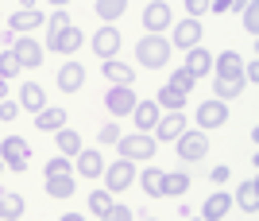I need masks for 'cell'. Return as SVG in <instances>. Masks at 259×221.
<instances>
[{"mask_svg": "<svg viewBox=\"0 0 259 221\" xmlns=\"http://www.w3.org/2000/svg\"><path fill=\"white\" fill-rule=\"evenodd\" d=\"M166 58H170V39H162V35H143L140 43H136V62H140V66L162 70Z\"/></svg>", "mask_w": 259, "mask_h": 221, "instance_id": "6da1fadb", "label": "cell"}, {"mask_svg": "<svg viewBox=\"0 0 259 221\" xmlns=\"http://www.w3.org/2000/svg\"><path fill=\"white\" fill-rule=\"evenodd\" d=\"M116 148H120V155L124 159H155V152H159V140H155L151 132H132V136H120L116 140Z\"/></svg>", "mask_w": 259, "mask_h": 221, "instance_id": "7a4b0ae2", "label": "cell"}, {"mask_svg": "<svg viewBox=\"0 0 259 221\" xmlns=\"http://www.w3.org/2000/svg\"><path fill=\"white\" fill-rule=\"evenodd\" d=\"M174 144H178V159H186V163H197V159H205V155H209V136H205V128H186Z\"/></svg>", "mask_w": 259, "mask_h": 221, "instance_id": "3957f363", "label": "cell"}, {"mask_svg": "<svg viewBox=\"0 0 259 221\" xmlns=\"http://www.w3.org/2000/svg\"><path fill=\"white\" fill-rule=\"evenodd\" d=\"M101 178H105V190H112V194L128 190L132 182H136V159H124V155H120L116 163H108L105 171H101Z\"/></svg>", "mask_w": 259, "mask_h": 221, "instance_id": "277c9868", "label": "cell"}, {"mask_svg": "<svg viewBox=\"0 0 259 221\" xmlns=\"http://www.w3.org/2000/svg\"><path fill=\"white\" fill-rule=\"evenodd\" d=\"M81 47H85V35H81L74 23H70V27H62V31L47 35L43 51H54V55H74V51H81Z\"/></svg>", "mask_w": 259, "mask_h": 221, "instance_id": "5b68a950", "label": "cell"}, {"mask_svg": "<svg viewBox=\"0 0 259 221\" xmlns=\"http://www.w3.org/2000/svg\"><path fill=\"white\" fill-rule=\"evenodd\" d=\"M0 159H4L8 171H27V163H31V148H27V140H20V136H8V140L0 144Z\"/></svg>", "mask_w": 259, "mask_h": 221, "instance_id": "8992f818", "label": "cell"}, {"mask_svg": "<svg viewBox=\"0 0 259 221\" xmlns=\"http://www.w3.org/2000/svg\"><path fill=\"white\" fill-rule=\"evenodd\" d=\"M8 51H12L16 58H20V66H27V70H31V66H43V55H47V51H43V43H35L31 35H16Z\"/></svg>", "mask_w": 259, "mask_h": 221, "instance_id": "52a82bcc", "label": "cell"}, {"mask_svg": "<svg viewBox=\"0 0 259 221\" xmlns=\"http://www.w3.org/2000/svg\"><path fill=\"white\" fill-rule=\"evenodd\" d=\"M170 23H174V16H170V4H166V0H151V4L143 8V27H147V35H162Z\"/></svg>", "mask_w": 259, "mask_h": 221, "instance_id": "ba28073f", "label": "cell"}, {"mask_svg": "<svg viewBox=\"0 0 259 221\" xmlns=\"http://www.w3.org/2000/svg\"><path fill=\"white\" fill-rule=\"evenodd\" d=\"M174 35H170V47H182V51H190V47L201 43V35H205V27H201V20H194V16H186L182 23H170Z\"/></svg>", "mask_w": 259, "mask_h": 221, "instance_id": "9c48e42d", "label": "cell"}, {"mask_svg": "<svg viewBox=\"0 0 259 221\" xmlns=\"http://www.w3.org/2000/svg\"><path fill=\"white\" fill-rule=\"evenodd\" d=\"M182 132H186V113H182V109L162 113L159 124H155V140H159V144H174Z\"/></svg>", "mask_w": 259, "mask_h": 221, "instance_id": "30bf717a", "label": "cell"}, {"mask_svg": "<svg viewBox=\"0 0 259 221\" xmlns=\"http://www.w3.org/2000/svg\"><path fill=\"white\" fill-rule=\"evenodd\" d=\"M120 31L112 27V23H105L101 31H93V39H89V47H93V55H101V58H116L120 55Z\"/></svg>", "mask_w": 259, "mask_h": 221, "instance_id": "8fae6325", "label": "cell"}, {"mask_svg": "<svg viewBox=\"0 0 259 221\" xmlns=\"http://www.w3.org/2000/svg\"><path fill=\"white\" fill-rule=\"evenodd\" d=\"M105 109L112 113V117H132V109H136V93H132V86H112L105 93Z\"/></svg>", "mask_w": 259, "mask_h": 221, "instance_id": "7c38bea8", "label": "cell"}, {"mask_svg": "<svg viewBox=\"0 0 259 221\" xmlns=\"http://www.w3.org/2000/svg\"><path fill=\"white\" fill-rule=\"evenodd\" d=\"M225 121H228V101H221V97L205 101L197 109V128H221Z\"/></svg>", "mask_w": 259, "mask_h": 221, "instance_id": "4fadbf2b", "label": "cell"}, {"mask_svg": "<svg viewBox=\"0 0 259 221\" xmlns=\"http://www.w3.org/2000/svg\"><path fill=\"white\" fill-rule=\"evenodd\" d=\"M47 23V16L39 8H20V12H12V20H8V31H16V35H27V31H35V27H43Z\"/></svg>", "mask_w": 259, "mask_h": 221, "instance_id": "5bb4252c", "label": "cell"}, {"mask_svg": "<svg viewBox=\"0 0 259 221\" xmlns=\"http://www.w3.org/2000/svg\"><path fill=\"white\" fill-rule=\"evenodd\" d=\"M159 117H162V109L155 105V97L136 101V109H132V121H136V128H140V132H151L155 124H159Z\"/></svg>", "mask_w": 259, "mask_h": 221, "instance_id": "9a60e30c", "label": "cell"}, {"mask_svg": "<svg viewBox=\"0 0 259 221\" xmlns=\"http://www.w3.org/2000/svg\"><path fill=\"white\" fill-rule=\"evenodd\" d=\"M81 86H85V66H81V62L70 58L66 66H58V89H62V93H77Z\"/></svg>", "mask_w": 259, "mask_h": 221, "instance_id": "2e32d148", "label": "cell"}, {"mask_svg": "<svg viewBox=\"0 0 259 221\" xmlns=\"http://www.w3.org/2000/svg\"><path fill=\"white\" fill-rule=\"evenodd\" d=\"M77 159V175L81 178H89V182H93V178H101V171H105V159H101V152H93V148H81V152L74 155Z\"/></svg>", "mask_w": 259, "mask_h": 221, "instance_id": "e0dca14e", "label": "cell"}, {"mask_svg": "<svg viewBox=\"0 0 259 221\" xmlns=\"http://www.w3.org/2000/svg\"><path fill=\"white\" fill-rule=\"evenodd\" d=\"M213 78H244V58L236 51H221L213 58Z\"/></svg>", "mask_w": 259, "mask_h": 221, "instance_id": "ac0fdd59", "label": "cell"}, {"mask_svg": "<svg viewBox=\"0 0 259 221\" xmlns=\"http://www.w3.org/2000/svg\"><path fill=\"white\" fill-rule=\"evenodd\" d=\"M186 70H190L194 78H205L209 70H213V55H209V51H205L201 43H197V47H190V51H186Z\"/></svg>", "mask_w": 259, "mask_h": 221, "instance_id": "d6986e66", "label": "cell"}, {"mask_svg": "<svg viewBox=\"0 0 259 221\" xmlns=\"http://www.w3.org/2000/svg\"><path fill=\"white\" fill-rule=\"evenodd\" d=\"M101 70H105V78L112 82V86H132V82H136V66H124L120 58H105Z\"/></svg>", "mask_w": 259, "mask_h": 221, "instance_id": "ffe728a7", "label": "cell"}, {"mask_svg": "<svg viewBox=\"0 0 259 221\" xmlns=\"http://www.w3.org/2000/svg\"><path fill=\"white\" fill-rule=\"evenodd\" d=\"M228 210H232V194H225V190H213L205 198V206H201V213H205L209 221H221Z\"/></svg>", "mask_w": 259, "mask_h": 221, "instance_id": "44dd1931", "label": "cell"}, {"mask_svg": "<svg viewBox=\"0 0 259 221\" xmlns=\"http://www.w3.org/2000/svg\"><path fill=\"white\" fill-rule=\"evenodd\" d=\"M62 124H66V109L62 105H58V109H47L43 105V109L35 113V128H39V132H58Z\"/></svg>", "mask_w": 259, "mask_h": 221, "instance_id": "7402d4cb", "label": "cell"}, {"mask_svg": "<svg viewBox=\"0 0 259 221\" xmlns=\"http://www.w3.org/2000/svg\"><path fill=\"white\" fill-rule=\"evenodd\" d=\"M47 105V93H43V86H35V82H23V89H20V109H27V113H39Z\"/></svg>", "mask_w": 259, "mask_h": 221, "instance_id": "603a6c76", "label": "cell"}, {"mask_svg": "<svg viewBox=\"0 0 259 221\" xmlns=\"http://www.w3.org/2000/svg\"><path fill=\"white\" fill-rule=\"evenodd\" d=\"M190 190V175L186 171H162V198H178V194H186Z\"/></svg>", "mask_w": 259, "mask_h": 221, "instance_id": "cb8c5ba5", "label": "cell"}, {"mask_svg": "<svg viewBox=\"0 0 259 221\" xmlns=\"http://www.w3.org/2000/svg\"><path fill=\"white\" fill-rule=\"evenodd\" d=\"M236 206L244 213H259V182L255 178H248V182L236 190Z\"/></svg>", "mask_w": 259, "mask_h": 221, "instance_id": "d4e9b609", "label": "cell"}, {"mask_svg": "<svg viewBox=\"0 0 259 221\" xmlns=\"http://www.w3.org/2000/svg\"><path fill=\"white\" fill-rule=\"evenodd\" d=\"M16 217H23V198L16 190H4L0 194V221H16Z\"/></svg>", "mask_w": 259, "mask_h": 221, "instance_id": "484cf974", "label": "cell"}, {"mask_svg": "<svg viewBox=\"0 0 259 221\" xmlns=\"http://www.w3.org/2000/svg\"><path fill=\"white\" fill-rule=\"evenodd\" d=\"M213 93H217L221 101L240 97V93H244V78H217V82H213Z\"/></svg>", "mask_w": 259, "mask_h": 221, "instance_id": "4316f807", "label": "cell"}, {"mask_svg": "<svg viewBox=\"0 0 259 221\" xmlns=\"http://www.w3.org/2000/svg\"><path fill=\"white\" fill-rule=\"evenodd\" d=\"M155 105L166 109V113H174V109H182V105H186V93H178L174 86H162L159 93H155Z\"/></svg>", "mask_w": 259, "mask_h": 221, "instance_id": "83f0119b", "label": "cell"}, {"mask_svg": "<svg viewBox=\"0 0 259 221\" xmlns=\"http://www.w3.org/2000/svg\"><path fill=\"white\" fill-rule=\"evenodd\" d=\"M140 178V187H143V194H151V198H162V171L159 167H147L143 175H136Z\"/></svg>", "mask_w": 259, "mask_h": 221, "instance_id": "f1b7e54d", "label": "cell"}, {"mask_svg": "<svg viewBox=\"0 0 259 221\" xmlns=\"http://www.w3.org/2000/svg\"><path fill=\"white\" fill-rule=\"evenodd\" d=\"M124 12H128V0H97V16L105 23H116Z\"/></svg>", "mask_w": 259, "mask_h": 221, "instance_id": "f546056e", "label": "cell"}, {"mask_svg": "<svg viewBox=\"0 0 259 221\" xmlns=\"http://www.w3.org/2000/svg\"><path fill=\"white\" fill-rule=\"evenodd\" d=\"M54 136H58V152H62V155H77L81 148H85V144H81V136H77L74 128H58Z\"/></svg>", "mask_w": 259, "mask_h": 221, "instance_id": "4dcf8cb0", "label": "cell"}, {"mask_svg": "<svg viewBox=\"0 0 259 221\" xmlns=\"http://www.w3.org/2000/svg\"><path fill=\"white\" fill-rule=\"evenodd\" d=\"M47 194H51V198H70V194H74V178L70 175H51L47 178Z\"/></svg>", "mask_w": 259, "mask_h": 221, "instance_id": "1f68e13d", "label": "cell"}, {"mask_svg": "<svg viewBox=\"0 0 259 221\" xmlns=\"http://www.w3.org/2000/svg\"><path fill=\"white\" fill-rule=\"evenodd\" d=\"M166 86H174V89H178V93H186V97H190V89L197 86V78L190 74V70H186V66H178V70H174V74H170V82H166Z\"/></svg>", "mask_w": 259, "mask_h": 221, "instance_id": "d6a6232c", "label": "cell"}, {"mask_svg": "<svg viewBox=\"0 0 259 221\" xmlns=\"http://www.w3.org/2000/svg\"><path fill=\"white\" fill-rule=\"evenodd\" d=\"M108 206H112V190H93V194H89V213H97L101 221H105Z\"/></svg>", "mask_w": 259, "mask_h": 221, "instance_id": "836d02e7", "label": "cell"}, {"mask_svg": "<svg viewBox=\"0 0 259 221\" xmlns=\"http://www.w3.org/2000/svg\"><path fill=\"white\" fill-rule=\"evenodd\" d=\"M20 58H16V55H12V51H0V78H4V82H8V78H16V74H20Z\"/></svg>", "mask_w": 259, "mask_h": 221, "instance_id": "e575fe53", "label": "cell"}, {"mask_svg": "<svg viewBox=\"0 0 259 221\" xmlns=\"http://www.w3.org/2000/svg\"><path fill=\"white\" fill-rule=\"evenodd\" d=\"M244 27H248V35L259 31V4H255V0H248V4H244Z\"/></svg>", "mask_w": 259, "mask_h": 221, "instance_id": "d590c367", "label": "cell"}, {"mask_svg": "<svg viewBox=\"0 0 259 221\" xmlns=\"http://www.w3.org/2000/svg\"><path fill=\"white\" fill-rule=\"evenodd\" d=\"M62 27H70V12H66V8H54V16L47 20V35L62 31Z\"/></svg>", "mask_w": 259, "mask_h": 221, "instance_id": "8d00e7d4", "label": "cell"}, {"mask_svg": "<svg viewBox=\"0 0 259 221\" xmlns=\"http://www.w3.org/2000/svg\"><path fill=\"white\" fill-rule=\"evenodd\" d=\"M51 175H70V159H66L62 152H58L51 163H47V178H51Z\"/></svg>", "mask_w": 259, "mask_h": 221, "instance_id": "74e56055", "label": "cell"}, {"mask_svg": "<svg viewBox=\"0 0 259 221\" xmlns=\"http://www.w3.org/2000/svg\"><path fill=\"white\" fill-rule=\"evenodd\" d=\"M105 221H132V210H128V206H120V202H112L108 213H105Z\"/></svg>", "mask_w": 259, "mask_h": 221, "instance_id": "f35d334b", "label": "cell"}, {"mask_svg": "<svg viewBox=\"0 0 259 221\" xmlns=\"http://www.w3.org/2000/svg\"><path fill=\"white\" fill-rule=\"evenodd\" d=\"M182 4H186V16H194V20H201L209 12V0H182Z\"/></svg>", "mask_w": 259, "mask_h": 221, "instance_id": "ab89813d", "label": "cell"}, {"mask_svg": "<svg viewBox=\"0 0 259 221\" xmlns=\"http://www.w3.org/2000/svg\"><path fill=\"white\" fill-rule=\"evenodd\" d=\"M20 117V101H0V121H16Z\"/></svg>", "mask_w": 259, "mask_h": 221, "instance_id": "60d3db41", "label": "cell"}, {"mask_svg": "<svg viewBox=\"0 0 259 221\" xmlns=\"http://www.w3.org/2000/svg\"><path fill=\"white\" fill-rule=\"evenodd\" d=\"M120 140V128L116 124H105V128H101V144H116Z\"/></svg>", "mask_w": 259, "mask_h": 221, "instance_id": "b9f144b4", "label": "cell"}, {"mask_svg": "<svg viewBox=\"0 0 259 221\" xmlns=\"http://www.w3.org/2000/svg\"><path fill=\"white\" fill-rule=\"evenodd\" d=\"M244 82H259V62H244Z\"/></svg>", "mask_w": 259, "mask_h": 221, "instance_id": "7bdbcfd3", "label": "cell"}, {"mask_svg": "<svg viewBox=\"0 0 259 221\" xmlns=\"http://www.w3.org/2000/svg\"><path fill=\"white\" fill-rule=\"evenodd\" d=\"M236 8V0H209V12H228Z\"/></svg>", "mask_w": 259, "mask_h": 221, "instance_id": "ee69618b", "label": "cell"}, {"mask_svg": "<svg viewBox=\"0 0 259 221\" xmlns=\"http://www.w3.org/2000/svg\"><path fill=\"white\" fill-rule=\"evenodd\" d=\"M228 178V167H213V182H225Z\"/></svg>", "mask_w": 259, "mask_h": 221, "instance_id": "f6af8a7d", "label": "cell"}, {"mask_svg": "<svg viewBox=\"0 0 259 221\" xmlns=\"http://www.w3.org/2000/svg\"><path fill=\"white\" fill-rule=\"evenodd\" d=\"M8 97V82H4V78H0V101Z\"/></svg>", "mask_w": 259, "mask_h": 221, "instance_id": "bcb514c9", "label": "cell"}, {"mask_svg": "<svg viewBox=\"0 0 259 221\" xmlns=\"http://www.w3.org/2000/svg\"><path fill=\"white\" fill-rule=\"evenodd\" d=\"M47 4H54V8H62V4H70V0H47Z\"/></svg>", "mask_w": 259, "mask_h": 221, "instance_id": "7dc6e473", "label": "cell"}, {"mask_svg": "<svg viewBox=\"0 0 259 221\" xmlns=\"http://www.w3.org/2000/svg\"><path fill=\"white\" fill-rule=\"evenodd\" d=\"M20 4H23V8H35V0H20Z\"/></svg>", "mask_w": 259, "mask_h": 221, "instance_id": "c3c4849f", "label": "cell"}, {"mask_svg": "<svg viewBox=\"0 0 259 221\" xmlns=\"http://www.w3.org/2000/svg\"><path fill=\"white\" fill-rule=\"evenodd\" d=\"M0 178H4V159H0Z\"/></svg>", "mask_w": 259, "mask_h": 221, "instance_id": "681fc988", "label": "cell"}]
</instances>
